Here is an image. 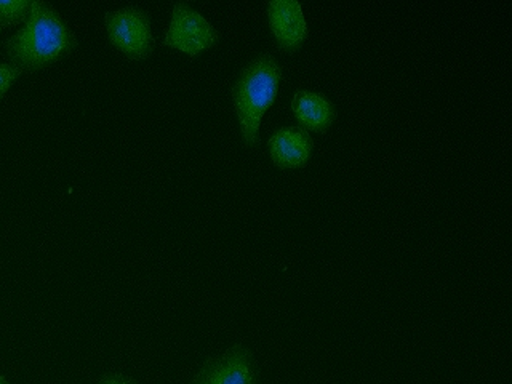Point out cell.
<instances>
[{
  "label": "cell",
  "instance_id": "cell-9",
  "mask_svg": "<svg viewBox=\"0 0 512 384\" xmlns=\"http://www.w3.org/2000/svg\"><path fill=\"white\" fill-rule=\"evenodd\" d=\"M31 5V0H0V29L26 23Z\"/></svg>",
  "mask_w": 512,
  "mask_h": 384
},
{
  "label": "cell",
  "instance_id": "cell-6",
  "mask_svg": "<svg viewBox=\"0 0 512 384\" xmlns=\"http://www.w3.org/2000/svg\"><path fill=\"white\" fill-rule=\"evenodd\" d=\"M266 16L280 48L295 50L308 37V21L298 0H269Z\"/></svg>",
  "mask_w": 512,
  "mask_h": 384
},
{
  "label": "cell",
  "instance_id": "cell-5",
  "mask_svg": "<svg viewBox=\"0 0 512 384\" xmlns=\"http://www.w3.org/2000/svg\"><path fill=\"white\" fill-rule=\"evenodd\" d=\"M191 384H260L252 351L236 344L218 357L208 359Z\"/></svg>",
  "mask_w": 512,
  "mask_h": 384
},
{
  "label": "cell",
  "instance_id": "cell-12",
  "mask_svg": "<svg viewBox=\"0 0 512 384\" xmlns=\"http://www.w3.org/2000/svg\"><path fill=\"white\" fill-rule=\"evenodd\" d=\"M0 384H12L10 381L5 378V376L0 375Z\"/></svg>",
  "mask_w": 512,
  "mask_h": 384
},
{
  "label": "cell",
  "instance_id": "cell-1",
  "mask_svg": "<svg viewBox=\"0 0 512 384\" xmlns=\"http://www.w3.org/2000/svg\"><path fill=\"white\" fill-rule=\"evenodd\" d=\"M77 47V39L52 5L34 0L28 20L5 42L8 58L21 71L47 68Z\"/></svg>",
  "mask_w": 512,
  "mask_h": 384
},
{
  "label": "cell",
  "instance_id": "cell-10",
  "mask_svg": "<svg viewBox=\"0 0 512 384\" xmlns=\"http://www.w3.org/2000/svg\"><path fill=\"white\" fill-rule=\"evenodd\" d=\"M23 74L20 68L13 64L0 63V100L7 95L8 90L12 88L13 82Z\"/></svg>",
  "mask_w": 512,
  "mask_h": 384
},
{
  "label": "cell",
  "instance_id": "cell-13",
  "mask_svg": "<svg viewBox=\"0 0 512 384\" xmlns=\"http://www.w3.org/2000/svg\"><path fill=\"white\" fill-rule=\"evenodd\" d=\"M0 31H2V29H0Z\"/></svg>",
  "mask_w": 512,
  "mask_h": 384
},
{
  "label": "cell",
  "instance_id": "cell-7",
  "mask_svg": "<svg viewBox=\"0 0 512 384\" xmlns=\"http://www.w3.org/2000/svg\"><path fill=\"white\" fill-rule=\"evenodd\" d=\"M269 152L280 167H298L311 157L314 140L301 125H285L269 136Z\"/></svg>",
  "mask_w": 512,
  "mask_h": 384
},
{
  "label": "cell",
  "instance_id": "cell-8",
  "mask_svg": "<svg viewBox=\"0 0 512 384\" xmlns=\"http://www.w3.org/2000/svg\"><path fill=\"white\" fill-rule=\"evenodd\" d=\"M290 108L300 120L301 127L324 132L336 119V108L325 93L316 92L311 88H298L293 93Z\"/></svg>",
  "mask_w": 512,
  "mask_h": 384
},
{
  "label": "cell",
  "instance_id": "cell-4",
  "mask_svg": "<svg viewBox=\"0 0 512 384\" xmlns=\"http://www.w3.org/2000/svg\"><path fill=\"white\" fill-rule=\"evenodd\" d=\"M220 39V32L199 10L188 2L173 5L172 21L165 32L164 44L194 56Z\"/></svg>",
  "mask_w": 512,
  "mask_h": 384
},
{
  "label": "cell",
  "instance_id": "cell-2",
  "mask_svg": "<svg viewBox=\"0 0 512 384\" xmlns=\"http://www.w3.org/2000/svg\"><path fill=\"white\" fill-rule=\"evenodd\" d=\"M282 77L284 69L271 52H261L240 69L232 85V98L245 143H260L261 117L276 100Z\"/></svg>",
  "mask_w": 512,
  "mask_h": 384
},
{
  "label": "cell",
  "instance_id": "cell-3",
  "mask_svg": "<svg viewBox=\"0 0 512 384\" xmlns=\"http://www.w3.org/2000/svg\"><path fill=\"white\" fill-rule=\"evenodd\" d=\"M106 32L111 44L132 60H143L154 50L151 20L143 8L128 5L106 15Z\"/></svg>",
  "mask_w": 512,
  "mask_h": 384
},
{
  "label": "cell",
  "instance_id": "cell-11",
  "mask_svg": "<svg viewBox=\"0 0 512 384\" xmlns=\"http://www.w3.org/2000/svg\"><path fill=\"white\" fill-rule=\"evenodd\" d=\"M98 384H138L133 378L120 375V373H112V375L104 376L103 380Z\"/></svg>",
  "mask_w": 512,
  "mask_h": 384
}]
</instances>
